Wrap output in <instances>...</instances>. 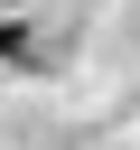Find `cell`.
Segmentation results:
<instances>
[{"label":"cell","instance_id":"cell-1","mask_svg":"<svg viewBox=\"0 0 140 150\" xmlns=\"http://www.w3.org/2000/svg\"><path fill=\"white\" fill-rule=\"evenodd\" d=\"M0 66H37V38H28L19 19H0Z\"/></svg>","mask_w":140,"mask_h":150}]
</instances>
